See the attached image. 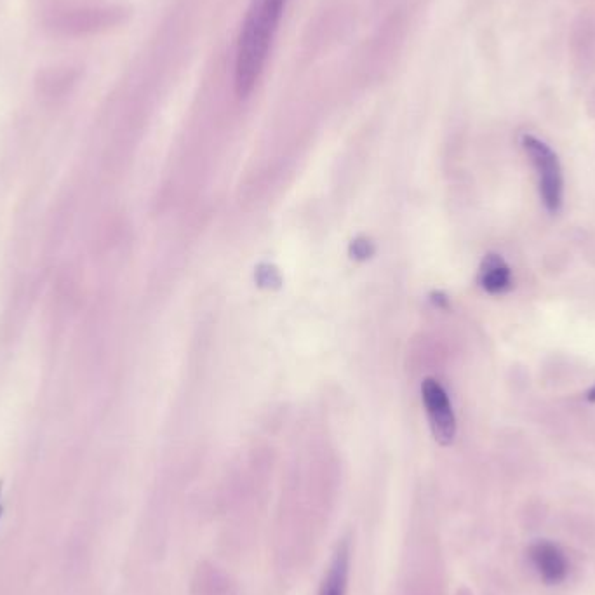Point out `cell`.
Returning a JSON list of instances; mask_svg holds the SVG:
<instances>
[{
    "label": "cell",
    "mask_w": 595,
    "mask_h": 595,
    "mask_svg": "<svg viewBox=\"0 0 595 595\" xmlns=\"http://www.w3.org/2000/svg\"><path fill=\"white\" fill-rule=\"evenodd\" d=\"M0 491H2V482H0ZM0 514H2V507H0Z\"/></svg>",
    "instance_id": "11"
},
{
    "label": "cell",
    "mask_w": 595,
    "mask_h": 595,
    "mask_svg": "<svg viewBox=\"0 0 595 595\" xmlns=\"http://www.w3.org/2000/svg\"><path fill=\"white\" fill-rule=\"evenodd\" d=\"M531 562L543 582L559 583L568 575V561L561 549L550 542H540L531 549Z\"/></svg>",
    "instance_id": "4"
},
{
    "label": "cell",
    "mask_w": 595,
    "mask_h": 595,
    "mask_svg": "<svg viewBox=\"0 0 595 595\" xmlns=\"http://www.w3.org/2000/svg\"><path fill=\"white\" fill-rule=\"evenodd\" d=\"M348 575H350V542L341 540L324 575L319 595H347Z\"/></svg>",
    "instance_id": "5"
},
{
    "label": "cell",
    "mask_w": 595,
    "mask_h": 595,
    "mask_svg": "<svg viewBox=\"0 0 595 595\" xmlns=\"http://www.w3.org/2000/svg\"><path fill=\"white\" fill-rule=\"evenodd\" d=\"M288 0H251L235 49L234 84L239 98L255 91L272 51Z\"/></svg>",
    "instance_id": "1"
},
{
    "label": "cell",
    "mask_w": 595,
    "mask_h": 595,
    "mask_svg": "<svg viewBox=\"0 0 595 595\" xmlns=\"http://www.w3.org/2000/svg\"><path fill=\"white\" fill-rule=\"evenodd\" d=\"M587 399H589L590 402H595V385L592 387L589 394H587Z\"/></svg>",
    "instance_id": "10"
},
{
    "label": "cell",
    "mask_w": 595,
    "mask_h": 595,
    "mask_svg": "<svg viewBox=\"0 0 595 595\" xmlns=\"http://www.w3.org/2000/svg\"><path fill=\"white\" fill-rule=\"evenodd\" d=\"M112 11H70L56 20V28L65 34H87L112 23Z\"/></svg>",
    "instance_id": "6"
},
{
    "label": "cell",
    "mask_w": 595,
    "mask_h": 595,
    "mask_svg": "<svg viewBox=\"0 0 595 595\" xmlns=\"http://www.w3.org/2000/svg\"><path fill=\"white\" fill-rule=\"evenodd\" d=\"M422 397L435 441L449 446L455 441L456 420L446 390L434 378H427L422 385Z\"/></svg>",
    "instance_id": "3"
},
{
    "label": "cell",
    "mask_w": 595,
    "mask_h": 595,
    "mask_svg": "<svg viewBox=\"0 0 595 595\" xmlns=\"http://www.w3.org/2000/svg\"><path fill=\"white\" fill-rule=\"evenodd\" d=\"M522 147L538 174V185L545 208L557 213L562 206V169L554 150L535 136H524Z\"/></svg>",
    "instance_id": "2"
},
{
    "label": "cell",
    "mask_w": 595,
    "mask_h": 595,
    "mask_svg": "<svg viewBox=\"0 0 595 595\" xmlns=\"http://www.w3.org/2000/svg\"><path fill=\"white\" fill-rule=\"evenodd\" d=\"M258 282H260L261 286H279V282H281V277L277 274V270L272 267H268V265H263L258 270Z\"/></svg>",
    "instance_id": "8"
},
{
    "label": "cell",
    "mask_w": 595,
    "mask_h": 595,
    "mask_svg": "<svg viewBox=\"0 0 595 595\" xmlns=\"http://www.w3.org/2000/svg\"><path fill=\"white\" fill-rule=\"evenodd\" d=\"M481 286L489 295H503L512 288L510 267L498 255H488L482 261Z\"/></svg>",
    "instance_id": "7"
},
{
    "label": "cell",
    "mask_w": 595,
    "mask_h": 595,
    "mask_svg": "<svg viewBox=\"0 0 595 595\" xmlns=\"http://www.w3.org/2000/svg\"><path fill=\"white\" fill-rule=\"evenodd\" d=\"M352 255H354L355 258H359V260L369 258V256L373 255V246H371V242L366 241V239H357V241L352 244Z\"/></svg>",
    "instance_id": "9"
}]
</instances>
